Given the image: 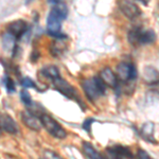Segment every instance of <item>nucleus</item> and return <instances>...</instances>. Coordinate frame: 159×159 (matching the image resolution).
Here are the masks:
<instances>
[{"label": "nucleus", "mask_w": 159, "mask_h": 159, "mask_svg": "<svg viewBox=\"0 0 159 159\" xmlns=\"http://www.w3.org/2000/svg\"><path fill=\"white\" fill-rule=\"evenodd\" d=\"M81 85L84 92H85L87 99L91 102H94L96 100H98L106 91V85L100 79V76H94V78L91 79L84 80Z\"/></svg>", "instance_id": "f257e3e1"}, {"label": "nucleus", "mask_w": 159, "mask_h": 159, "mask_svg": "<svg viewBox=\"0 0 159 159\" xmlns=\"http://www.w3.org/2000/svg\"><path fill=\"white\" fill-rule=\"evenodd\" d=\"M40 122H42L43 129L47 130L51 136L56 138V139H64L67 136L65 129L61 124H58V122L53 119L51 116H49V115H40Z\"/></svg>", "instance_id": "f03ea898"}, {"label": "nucleus", "mask_w": 159, "mask_h": 159, "mask_svg": "<svg viewBox=\"0 0 159 159\" xmlns=\"http://www.w3.org/2000/svg\"><path fill=\"white\" fill-rule=\"evenodd\" d=\"M52 83H53V85H54L56 90L60 91L61 94H64L66 98L72 99V100H74V101H76L80 104V106L84 109L83 102H82V100L80 99L78 92H76V90L74 89L73 86H71L68 82H66L65 80H63L61 78H58V79L54 80Z\"/></svg>", "instance_id": "7ed1b4c3"}, {"label": "nucleus", "mask_w": 159, "mask_h": 159, "mask_svg": "<svg viewBox=\"0 0 159 159\" xmlns=\"http://www.w3.org/2000/svg\"><path fill=\"white\" fill-rule=\"evenodd\" d=\"M137 68L134 64L125 63L122 61L119 65H117V78L118 81H121L123 83H126L129 81H134L137 78Z\"/></svg>", "instance_id": "20e7f679"}, {"label": "nucleus", "mask_w": 159, "mask_h": 159, "mask_svg": "<svg viewBox=\"0 0 159 159\" xmlns=\"http://www.w3.org/2000/svg\"><path fill=\"white\" fill-rule=\"evenodd\" d=\"M118 6L123 15L129 19H136L141 15L140 7L132 0H118Z\"/></svg>", "instance_id": "39448f33"}, {"label": "nucleus", "mask_w": 159, "mask_h": 159, "mask_svg": "<svg viewBox=\"0 0 159 159\" xmlns=\"http://www.w3.org/2000/svg\"><path fill=\"white\" fill-rule=\"evenodd\" d=\"M61 20L60 17H57L56 15L52 14L50 12L49 16L47 18V30L48 33L52 36H54L57 39H65L66 36L64 34H61Z\"/></svg>", "instance_id": "423d86ee"}, {"label": "nucleus", "mask_w": 159, "mask_h": 159, "mask_svg": "<svg viewBox=\"0 0 159 159\" xmlns=\"http://www.w3.org/2000/svg\"><path fill=\"white\" fill-rule=\"evenodd\" d=\"M0 127L2 130L12 135L18 134L19 132V127L15 120L10 115L4 112H0Z\"/></svg>", "instance_id": "0eeeda50"}, {"label": "nucleus", "mask_w": 159, "mask_h": 159, "mask_svg": "<svg viewBox=\"0 0 159 159\" xmlns=\"http://www.w3.org/2000/svg\"><path fill=\"white\" fill-rule=\"evenodd\" d=\"M21 120L25 126H28L30 129L35 132H39L42 129L43 125L40 122V118H38L36 115H33L32 112L24 111L21 114Z\"/></svg>", "instance_id": "6e6552de"}, {"label": "nucleus", "mask_w": 159, "mask_h": 159, "mask_svg": "<svg viewBox=\"0 0 159 159\" xmlns=\"http://www.w3.org/2000/svg\"><path fill=\"white\" fill-rule=\"evenodd\" d=\"M27 31V24L21 19L15 20L7 25V32H10L15 38H20Z\"/></svg>", "instance_id": "1a4fd4ad"}, {"label": "nucleus", "mask_w": 159, "mask_h": 159, "mask_svg": "<svg viewBox=\"0 0 159 159\" xmlns=\"http://www.w3.org/2000/svg\"><path fill=\"white\" fill-rule=\"evenodd\" d=\"M100 79L103 81V83L105 85L111 87V88H116L118 86V83H119L116 73H115L109 67L104 68L103 70L101 71V73H100Z\"/></svg>", "instance_id": "9d476101"}, {"label": "nucleus", "mask_w": 159, "mask_h": 159, "mask_svg": "<svg viewBox=\"0 0 159 159\" xmlns=\"http://www.w3.org/2000/svg\"><path fill=\"white\" fill-rule=\"evenodd\" d=\"M1 43L3 49L7 52H13L16 49V38L10 32H6L1 36Z\"/></svg>", "instance_id": "9b49d317"}, {"label": "nucleus", "mask_w": 159, "mask_h": 159, "mask_svg": "<svg viewBox=\"0 0 159 159\" xmlns=\"http://www.w3.org/2000/svg\"><path fill=\"white\" fill-rule=\"evenodd\" d=\"M143 79L148 84H157L159 83V72L155 68L148 66L143 71Z\"/></svg>", "instance_id": "f8f14e48"}, {"label": "nucleus", "mask_w": 159, "mask_h": 159, "mask_svg": "<svg viewBox=\"0 0 159 159\" xmlns=\"http://www.w3.org/2000/svg\"><path fill=\"white\" fill-rule=\"evenodd\" d=\"M156 40V34L153 30H143L140 31V37H139V46L140 45H148L152 43Z\"/></svg>", "instance_id": "ddd939ff"}, {"label": "nucleus", "mask_w": 159, "mask_h": 159, "mask_svg": "<svg viewBox=\"0 0 159 159\" xmlns=\"http://www.w3.org/2000/svg\"><path fill=\"white\" fill-rule=\"evenodd\" d=\"M83 151L88 159H102V155L94 148L91 143L83 142Z\"/></svg>", "instance_id": "4468645a"}, {"label": "nucleus", "mask_w": 159, "mask_h": 159, "mask_svg": "<svg viewBox=\"0 0 159 159\" xmlns=\"http://www.w3.org/2000/svg\"><path fill=\"white\" fill-rule=\"evenodd\" d=\"M154 127H155L154 123L148 122L141 129V136L150 142H155V140H154Z\"/></svg>", "instance_id": "2eb2a0df"}, {"label": "nucleus", "mask_w": 159, "mask_h": 159, "mask_svg": "<svg viewBox=\"0 0 159 159\" xmlns=\"http://www.w3.org/2000/svg\"><path fill=\"white\" fill-rule=\"evenodd\" d=\"M66 49V45L64 43L63 39H57L53 42L50 46V52L51 54L55 57H58L60 55L63 54V52Z\"/></svg>", "instance_id": "dca6fc26"}, {"label": "nucleus", "mask_w": 159, "mask_h": 159, "mask_svg": "<svg viewBox=\"0 0 159 159\" xmlns=\"http://www.w3.org/2000/svg\"><path fill=\"white\" fill-rule=\"evenodd\" d=\"M42 73L43 76H46V78L51 80L52 82L56 79L61 78L60 70H58L57 67H55V66H47V67L42 69Z\"/></svg>", "instance_id": "f3484780"}, {"label": "nucleus", "mask_w": 159, "mask_h": 159, "mask_svg": "<svg viewBox=\"0 0 159 159\" xmlns=\"http://www.w3.org/2000/svg\"><path fill=\"white\" fill-rule=\"evenodd\" d=\"M51 13L56 15L57 17H60L61 20H64L68 15V9L64 3H58V2H57V3H56L55 6L52 7Z\"/></svg>", "instance_id": "a211bd4d"}, {"label": "nucleus", "mask_w": 159, "mask_h": 159, "mask_svg": "<svg viewBox=\"0 0 159 159\" xmlns=\"http://www.w3.org/2000/svg\"><path fill=\"white\" fill-rule=\"evenodd\" d=\"M20 99H21V101L24 102V103L27 105L28 107L32 106L33 102H32V99H31L29 92H28L25 89H24V90L20 91Z\"/></svg>", "instance_id": "6ab92c4d"}, {"label": "nucleus", "mask_w": 159, "mask_h": 159, "mask_svg": "<svg viewBox=\"0 0 159 159\" xmlns=\"http://www.w3.org/2000/svg\"><path fill=\"white\" fill-rule=\"evenodd\" d=\"M21 86L24 87V88H30V87H32V88H37L34 82H33L32 80L29 79V78H25L24 80H22V81H21Z\"/></svg>", "instance_id": "aec40b11"}, {"label": "nucleus", "mask_w": 159, "mask_h": 159, "mask_svg": "<svg viewBox=\"0 0 159 159\" xmlns=\"http://www.w3.org/2000/svg\"><path fill=\"white\" fill-rule=\"evenodd\" d=\"M6 87H7V92H14L15 91V84H14V81L11 79V78H7L6 79Z\"/></svg>", "instance_id": "412c9836"}, {"label": "nucleus", "mask_w": 159, "mask_h": 159, "mask_svg": "<svg viewBox=\"0 0 159 159\" xmlns=\"http://www.w3.org/2000/svg\"><path fill=\"white\" fill-rule=\"evenodd\" d=\"M94 122V120L92 119V118H88V119H86L85 121L83 123V129L86 130L87 133H90L91 130V124Z\"/></svg>", "instance_id": "4be33fe9"}, {"label": "nucleus", "mask_w": 159, "mask_h": 159, "mask_svg": "<svg viewBox=\"0 0 159 159\" xmlns=\"http://www.w3.org/2000/svg\"><path fill=\"white\" fill-rule=\"evenodd\" d=\"M137 159H152L151 156L148 155V153L144 150H138L137 152Z\"/></svg>", "instance_id": "5701e85b"}, {"label": "nucleus", "mask_w": 159, "mask_h": 159, "mask_svg": "<svg viewBox=\"0 0 159 159\" xmlns=\"http://www.w3.org/2000/svg\"><path fill=\"white\" fill-rule=\"evenodd\" d=\"M136 1L140 2V3L144 4V6H148V2H150V0H136Z\"/></svg>", "instance_id": "b1692460"}, {"label": "nucleus", "mask_w": 159, "mask_h": 159, "mask_svg": "<svg viewBox=\"0 0 159 159\" xmlns=\"http://www.w3.org/2000/svg\"><path fill=\"white\" fill-rule=\"evenodd\" d=\"M1 135H2V129H1V127H0V137H1Z\"/></svg>", "instance_id": "393cba45"}, {"label": "nucleus", "mask_w": 159, "mask_h": 159, "mask_svg": "<svg viewBox=\"0 0 159 159\" xmlns=\"http://www.w3.org/2000/svg\"><path fill=\"white\" fill-rule=\"evenodd\" d=\"M52 1H55V2H57V1H58V0H52Z\"/></svg>", "instance_id": "a878e982"}, {"label": "nucleus", "mask_w": 159, "mask_h": 159, "mask_svg": "<svg viewBox=\"0 0 159 159\" xmlns=\"http://www.w3.org/2000/svg\"><path fill=\"white\" fill-rule=\"evenodd\" d=\"M28 1H31V0H28Z\"/></svg>", "instance_id": "bb28decb"}]
</instances>
